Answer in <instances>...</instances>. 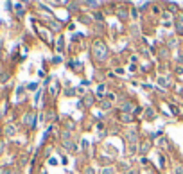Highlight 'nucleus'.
<instances>
[{
	"label": "nucleus",
	"instance_id": "obj_10",
	"mask_svg": "<svg viewBox=\"0 0 183 174\" xmlns=\"http://www.w3.org/2000/svg\"><path fill=\"white\" fill-rule=\"evenodd\" d=\"M158 84H162V86H167V81H165L164 77H160V79H158Z\"/></svg>",
	"mask_w": 183,
	"mask_h": 174
},
{
	"label": "nucleus",
	"instance_id": "obj_13",
	"mask_svg": "<svg viewBox=\"0 0 183 174\" xmlns=\"http://www.w3.org/2000/svg\"><path fill=\"white\" fill-rule=\"evenodd\" d=\"M102 174H113V169H111V167H108V169H104V171H102Z\"/></svg>",
	"mask_w": 183,
	"mask_h": 174
},
{
	"label": "nucleus",
	"instance_id": "obj_14",
	"mask_svg": "<svg viewBox=\"0 0 183 174\" xmlns=\"http://www.w3.org/2000/svg\"><path fill=\"white\" fill-rule=\"evenodd\" d=\"M174 171H176V174H183V167H182V165H178Z\"/></svg>",
	"mask_w": 183,
	"mask_h": 174
},
{
	"label": "nucleus",
	"instance_id": "obj_8",
	"mask_svg": "<svg viewBox=\"0 0 183 174\" xmlns=\"http://www.w3.org/2000/svg\"><path fill=\"white\" fill-rule=\"evenodd\" d=\"M65 93H66V95H68V97H72V95H74V93H75V90H74V88H68V90H66V92H65Z\"/></svg>",
	"mask_w": 183,
	"mask_h": 174
},
{
	"label": "nucleus",
	"instance_id": "obj_16",
	"mask_svg": "<svg viewBox=\"0 0 183 174\" xmlns=\"http://www.w3.org/2000/svg\"><path fill=\"white\" fill-rule=\"evenodd\" d=\"M171 110H173V113H174V115H178V113H180V110H178V108H176V106H173V108H171Z\"/></svg>",
	"mask_w": 183,
	"mask_h": 174
},
{
	"label": "nucleus",
	"instance_id": "obj_5",
	"mask_svg": "<svg viewBox=\"0 0 183 174\" xmlns=\"http://www.w3.org/2000/svg\"><path fill=\"white\" fill-rule=\"evenodd\" d=\"M131 110H133V104H131V102H124V104H122V111H124V113H128V111H131Z\"/></svg>",
	"mask_w": 183,
	"mask_h": 174
},
{
	"label": "nucleus",
	"instance_id": "obj_15",
	"mask_svg": "<svg viewBox=\"0 0 183 174\" xmlns=\"http://www.w3.org/2000/svg\"><path fill=\"white\" fill-rule=\"evenodd\" d=\"M58 49H59V50H63V40H59V41H58Z\"/></svg>",
	"mask_w": 183,
	"mask_h": 174
},
{
	"label": "nucleus",
	"instance_id": "obj_11",
	"mask_svg": "<svg viewBox=\"0 0 183 174\" xmlns=\"http://www.w3.org/2000/svg\"><path fill=\"white\" fill-rule=\"evenodd\" d=\"M56 92H58V84H52V86H50V93H52V95H54V93H56Z\"/></svg>",
	"mask_w": 183,
	"mask_h": 174
},
{
	"label": "nucleus",
	"instance_id": "obj_9",
	"mask_svg": "<svg viewBox=\"0 0 183 174\" xmlns=\"http://www.w3.org/2000/svg\"><path fill=\"white\" fill-rule=\"evenodd\" d=\"M122 120H124V122H129V120H131V115L124 113V115H122Z\"/></svg>",
	"mask_w": 183,
	"mask_h": 174
},
{
	"label": "nucleus",
	"instance_id": "obj_18",
	"mask_svg": "<svg viewBox=\"0 0 183 174\" xmlns=\"http://www.w3.org/2000/svg\"><path fill=\"white\" fill-rule=\"evenodd\" d=\"M128 174H137V173H133V171H129V173H128Z\"/></svg>",
	"mask_w": 183,
	"mask_h": 174
},
{
	"label": "nucleus",
	"instance_id": "obj_7",
	"mask_svg": "<svg viewBox=\"0 0 183 174\" xmlns=\"http://www.w3.org/2000/svg\"><path fill=\"white\" fill-rule=\"evenodd\" d=\"M119 16H120V20H126L128 18V11L126 9H119Z\"/></svg>",
	"mask_w": 183,
	"mask_h": 174
},
{
	"label": "nucleus",
	"instance_id": "obj_2",
	"mask_svg": "<svg viewBox=\"0 0 183 174\" xmlns=\"http://www.w3.org/2000/svg\"><path fill=\"white\" fill-rule=\"evenodd\" d=\"M137 137H138V133H137L135 129H131L129 133H126V138H128L129 146H135V144H137Z\"/></svg>",
	"mask_w": 183,
	"mask_h": 174
},
{
	"label": "nucleus",
	"instance_id": "obj_3",
	"mask_svg": "<svg viewBox=\"0 0 183 174\" xmlns=\"http://www.w3.org/2000/svg\"><path fill=\"white\" fill-rule=\"evenodd\" d=\"M149 149H151V142H149V140H142V144H140V153L146 155V153H149Z\"/></svg>",
	"mask_w": 183,
	"mask_h": 174
},
{
	"label": "nucleus",
	"instance_id": "obj_12",
	"mask_svg": "<svg viewBox=\"0 0 183 174\" xmlns=\"http://www.w3.org/2000/svg\"><path fill=\"white\" fill-rule=\"evenodd\" d=\"M92 102H93V99H92V97H86V99H84V104H86V106H90Z\"/></svg>",
	"mask_w": 183,
	"mask_h": 174
},
{
	"label": "nucleus",
	"instance_id": "obj_4",
	"mask_svg": "<svg viewBox=\"0 0 183 174\" xmlns=\"http://www.w3.org/2000/svg\"><path fill=\"white\" fill-rule=\"evenodd\" d=\"M23 122H25L27 126H34V115H32V113H29V115L23 119Z\"/></svg>",
	"mask_w": 183,
	"mask_h": 174
},
{
	"label": "nucleus",
	"instance_id": "obj_17",
	"mask_svg": "<svg viewBox=\"0 0 183 174\" xmlns=\"http://www.w3.org/2000/svg\"><path fill=\"white\" fill-rule=\"evenodd\" d=\"M86 174H93V171H92V169H88V171H86Z\"/></svg>",
	"mask_w": 183,
	"mask_h": 174
},
{
	"label": "nucleus",
	"instance_id": "obj_1",
	"mask_svg": "<svg viewBox=\"0 0 183 174\" xmlns=\"http://www.w3.org/2000/svg\"><path fill=\"white\" fill-rule=\"evenodd\" d=\"M106 56H108V49H106L104 41H95L93 43V58L99 61H104Z\"/></svg>",
	"mask_w": 183,
	"mask_h": 174
},
{
	"label": "nucleus",
	"instance_id": "obj_6",
	"mask_svg": "<svg viewBox=\"0 0 183 174\" xmlns=\"http://www.w3.org/2000/svg\"><path fill=\"white\" fill-rule=\"evenodd\" d=\"M101 108H102L104 111H108V110L111 108V102H110V101H102V102H101Z\"/></svg>",
	"mask_w": 183,
	"mask_h": 174
}]
</instances>
